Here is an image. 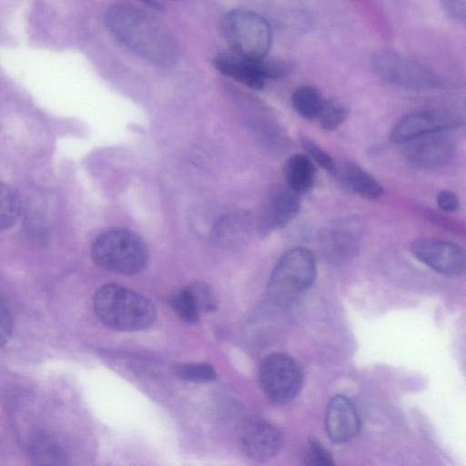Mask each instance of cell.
<instances>
[{"instance_id": "10", "label": "cell", "mask_w": 466, "mask_h": 466, "mask_svg": "<svg viewBox=\"0 0 466 466\" xmlns=\"http://www.w3.org/2000/svg\"><path fill=\"white\" fill-rule=\"evenodd\" d=\"M410 252L420 263L445 276L464 272V249L458 244L435 238H420L410 245Z\"/></svg>"}, {"instance_id": "29", "label": "cell", "mask_w": 466, "mask_h": 466, "mask_svg": "<svg viewBox=\"0 0 466 466\" xmlns=\"http://www.w3.org/2000/svg\"><path fill=\"white\" fill-rule=\"evenodd\" d=\"M445 12L457 21H464L466 16L465 0H441Z\"/></svg>"}, {"instance_id": "17", "label": "cell", "mask_w": 466, "mask_h": 466, "mask_svg": "<svg viewBox=\"0 0 466 466\" xmlns=\"http://www.w3.org/2000/svg\"><path fill=\"white\" fill-rule=\"evenodd\" d=\"M286 184L299 194L309 191L315 180L316 168L311 159L302 153L290 156L284 165Z\"/></svg>"}, {"instance_id": "2", "label": "cell", "mask_w": 466, "mask_h": 466, "mask_svg": "<svg viewBox=\"0 0 466 466\" xmlns=\"http://www.w3.org/2000/svg\"><path fill=\"white\" fill-rule=\"evenodd\" d=\"M93 305L99 319L116 330H142L156 319V309L150 300L117 284H107L97 289Z\"/></svg>"}, {"instance_id": "9", "label": "cell", "mask_w": 466, "mask_h": 466, "mask_svg": "<svg viewBox=\"0 0 466 466\" xmlns=\"http://www.w3.org/2000/svg\"><path fill=\"white\" fill-rule=\"evenodd\" d=\"M462 121V117L451 110L421 109L401 117L392 127L390 136L393 142L406 144L426 135L458 128Z\"/></svg>"}, {"instance_id": "28", "label": "cell", "mask_w": 466, "mask_h": 466, "mask_svg": "<svg viewBox=\"0 0 466 466\" xmlns=\"http://www.w3.org/2000/svg\"><path fill=\"white\" fill-rule=\"evenodd\" d=\"M437 204L441 210L449 213L457 211L460 207L457 195L448 189H443L438 193Z\"/></svg>"}, {"instance_id": "26", "label": "cell", "mask_w": 466, "mask_h": 466, "mask_svg": "<svg viewBox=\"0 0 466 466\" xmlns=\"http://www.w3.org/2000/svg\"><path fill=\"white\" fill-rule=\"evenodd\" d=\"M189 286L194 293L201 313L216 309L218 306L217 299L213 290L208 285L196 282Z\"/></svg>"}, {"instance_id": "20", "label": "cell", "mask_w": 466, "mask_h": 466, "mask_svg": "<svg viewBox=\"0 0 466 466\" xmlns=\"http://www.w3.org/2000/svg\"><path fill=\"white\" fill-rule=\"evenodd\" d=\"M170 302L174 311L185 322L194 324L199 319L201 311L189 285L177 290Z\"/></svg>"}, {"instance_id": "8", "label": "cell", "mask_w": 466, "mask_h": 466, "mask_svg": "<svg viewBox=\"0 0 466 466\" xmlns=\"http://www.w3.org/2000/svg\"><path fill=\"white\" fill-rule=\"evenodd\" d=\"M214 65L222 74L254 89H261L267 79L284 77L290 71L286 62L266 57L250 59L233 51L218 54Z\"/></svg>"}, {"instance_id": "13", "label": "cell", "mask_w": 466, "mask_h": 466, "mask_svg": "<svg viewBox=\"0 0 466 466\" xmlns=\"http://www.w3.org/2000/svg\"><path fill=\"white\" fill-rule=\"evenodd\" d=\"M406 145V162L413 168L425 171L440 169L449 164L456 150L447 131L426 135Z\"/></svg>"}, {"instance_id": "15", "label": "cell", "mask_w": 466, "mask_h": 466, "mask_svg": "<svg viewBox=\"0 0 466 466\" xmlns=\"http://www.w3.org/2000/svg\"><path fill=\"white\" fill-rule=\"evenodd\" d=\"M325 428L328 437L334 443L347 442L358 434L360 419L350 399L339 394L329 400L326 410Z\"/></svg>"}, {"instance_id": "23", "label": "cell", "mask_w": 466, "mask_h": 466, "mask_svg": "<svg viewBox=\"0 0 466 466\" xmlns=\"http://www.w3.org/2000/svg\"><path fill=\"white\" fill-rule=\"evenodd\" d=\"M175 371L179 378L194 382H208L217 377L215 369L208 363H184Z\"/></svg>"}, {"instance_id": "3", "label": "cell", "mask_w": 466, "mask_h": 466, "mask_svg": "<svg viewBox=\"0 0 466 466\" xmlns=\"http://www.w3.org/2000/svg\"><path fill=\"white\" fill-rule=\"evenodd\" d=\"M93 261L101 268L131 275L140 272L148 262V249L136 233L115 228L101 233L91 248Z\"/></svg>"}, {"instance_id": "4", "label": "cell", "mask_w": 466, "mask_h": 466, "mask_svg": "<svg viewBox=\"0 0 466 466\" xmlns=\"http://www.w3.org/2000/svg\"><path fill=\"white\" fill-rule=\"evenodd\" d=\"M317 276L314 255L306 248L288 250L275 266L268 285L269 298L285 305L308 290Z\"/></svg>"}, {"instance_id": "7", "label": "cell", "mask_w": 466, "mask_h": 466, "mask_svg": "<svg viewBox=\"0 0 466 466\" xmlns=\"http://www.w3.org/2000/svg\"><path fill=\"white\" fill-rule=\"evenodd\" d=\"M258 378L265 395L273 402L292 401L303 385V370L299 363L286 353L275 352L260 363Z\"/></svg>"}, {"instance_id": "18", "label": "cell", "mask_w": 466, "mask_h": 466, "mask_svg": "<svg viewBox=\"0 0 466 466\" xmlns=\"http://www.w3.org/2000/svg\"><path fill=\"white\" fill-rule=\"evenodd\" d=\"M324 102L321 93L311 86L298 87L291 96L295 111L307 120L317 119Z\"/></svg>"}, {"instance_id": "14", "label": "cell", "mask_w": 466, "mask_h": 466, "mask_svg": "<svg viewBox=\"0 0 466 466\" xmlns=\"http://www.w3.org/2000/svg\"><path fill=\"white\" fill-rule=\"evenodd\" d=\"M318 240L320 249L329 259L343 262L353 258L360 249L361 231L352 219H339L323 228Z\"/></svg>"}, {"instance_id": "11", "label": "cell", "mask_w": 466, "mask_h": 466, "mask_svg": "<svg viewBox=\"0 0 466 466\" xmlns=\"http://www.w3.org/2000/svg\"><path fill=\"white\" fill-rule=\"evenodd\" d=\"M301 206L300 194L287 184L274 187L260 208L257 228L261 237L287 227L298 216Z\"/></svg>"}, {"instance_id": "6", "label": "cell", "mask_w": 466, "mask_h": 466, "mask_svg": "<svg viewBox=\"0 0 466 466\" xmlns=\"http://www.w3.org/2000/svg\"><path fill=\"white\" fill-rule=\"evenodd\" d=\"M379 77L409 89H431L441 86L440 78L423 64L394 50H380L372 57Z\"/></svg>"}, {"instance_id": "19", "label": "cell", "mask_w": 466, "mask_h": 466, "mask_svg": "<svg viewBox=\"0 0 466 466\" xmlns=\"http://www.w3.org/2000/svg\"><path fill=\"white\" fill-rule=\"evenodd\" d=\"M21 212L19 193L9 184L0 181V231L9 228Z\"/></svg>"}, {"instance_id": "22", "label": "cell", "mask_w": 466, "mask_h": 466, "mask_svg": "<svg viewBox=\"0 0 466 466\" xmlns=\"http://www.w3.org/2000/svg\"><path fill=\"white\" fill-rule=\"evenodd\" d=\"M347 117L348 110L341 102L335 99H325L317 119L322 129L330 132L339 128Z\"/></svg>"}, {"instance_id": "21", "label": "cell", "mask_w": 466, "mask_h": 466, "mask_svg": "<svg viewBox=\"0 0 466 466\" xmlns=\"http://www.w3.org/2000/svg\"><path fill=\"white\" fill-rule=\"evenodd\" d=\"M249 221L244 215H231L218 222L215 230V238L220 243L229 244L241 240L248 232Z\"/></svg>"}, {"instance_id": "16", "label": "cell", "mask_w": 466, "mask_h": 466, "mask_svg": "<svg viewBox=\"0 0 466 466\" xmlns=\"http://www.w3.org/2000/svg\"><path fill=\"white\" fill-rule=\"evenodd\" d=\"M331 175L345 190L362 198L377 199L384 193L382 185L370 173L350 160L336 161Z\"/></svg>"}, {"instance_id": "24", "label": "cell", "mask_w": 466, "mask_h": 466, "mask_svg": "<svg viewBox=\"0 0 466 466\" xmlns=\"http://www.w3.org/2000/svg\"><path fill=\"white\" fill-rule=\"evenodd\" d=\"M299 141L305 154L312 162H315L329 174L333 173L336 160L327 151L307 136L300 137Z\"/></svg>"}, {"instance_id": "1", "label": "cell", "mask_w": 466, "mask_h": 466, "mask_svg": "<svg viewBox=\"0 0 466 466\" xmlns=\"http://www.w3.org/2000/svg\"><path fill=\"white\" fill-rule=\"evenodd\" d=\"M110 33L143 59L171 66L179 56L178 43L169 27L158 18L137 7L115 5L105 15Z\"/></svg>"}, {"instance_id": "5", "label": "cell", "mask_w": 466, "mask_h": 466, "mask_svg": "<svg viewBox=\"0 0 466 466\" xmlns=\"http://www.w3.org/2000/svg\"><path fill=\"white\" fill-rule=\"evenodd\" d=\"M222 32L233 52L250 59L266 57L272 42L267 20L248 10L235 9L226 14Z\"/></svg>"}, {"instance_id": "30", "label": "cell", "mask_w": 466, "mask_h": 466, "mask_svg": "<svg viewBox=\"0 0 466 466\" xmlns=\"http://www.w3.org/2000/svg\"><path fill=\"white\" fill-rule=\"evenodd\" d=\"M33 452L36 454V459L38 460H56L60 458L58 449H56L52 442L45 440L36 441V449H35Z\"/></svg>"}, {"instance_id": "27", "label": "cell", "mask_w": 466, "mask_h": 466, "mask_svg": "<svg viewBox=\"0 0 466 466\" xmlns=\"http://www.w3.org/2000/svg\"><path fill=\"white\" fill-rule=\"evenodd\" d=\"M13 333V319L9 308L0 294V348L11 339Z\"/></svg>"}, {"instance_id": "25", "label": "cell", "mask_w": 466, "mask_h": 466, "mask_svg": "<svg viewBox=\"0 0 466 466\" xmlns=\"http://www.w3.org/2000/svg\"><path fill=\"white\" fill-rule=\"evenodd\" d=\"M303 461L309 466H332L333 458L319 442L310 439L304 451Z\"/></svg>"}, {"instance_id": "12", "label": "cell", "mask_w": 466, "mask_h": 466, "mask_svg": "<svg viewBox=\"0 0 466 466\" xmlns=\"http://www.w3.org/2000/svg\"><path fill=\"white\" fill-rule=\"evenodd\" d=\"M238 441L241 451L257 461L274 458L283 446L281 431L274 424L258 417L248 418L240 424Z\"/></svg>"}]
</instances>
